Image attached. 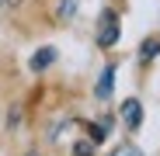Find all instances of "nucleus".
Segmentation results:
<instances>
[{"label": "nucleus", "mask_w": 160, "mask_h": 156, "mask_svg": "<svg viewBox=\"0 0 160 156\" xmlns=\"http://www.w3.org/2000/svg\"><path fill=\"white\" fill-rule=\"evenodd\" d=\"M115 42H118V14L115 11H101V17H98V45L112 49Z\"/></svg>", "instance_id": "obj_1"}, {"label": "nucleus", "mask_w": 160, "mask_h": 156, "mask_svg": "<svg viewBox=\"0 0 160 156\" xmlns=\"http://www.w3.org/2000/svg\"><path fill=\"white\" fill-rule=\"evenodd\" d=\"M122 121H125L129 132H136V128H139V121H143V104H139L136 97L122 101Z\"/></svg>", "instance_id": "obj_2"}, {"label": "nucleus", "mask_w": 160, "mask_h": 156, "mask_svg": "<svg viewBox=\"0 0 160 156\" xmlns=\"http://www.w3.org/2000/svg\"><path fill=\"white\" fill-rule=\"evenodd\" d=\"M112 87H115V66H104V69H101V76H98L94 97H98V101H108V97H112Z\"/></svg>", "instance_id": "obj_3"}, {"label": "nucleus", "mask_w": 160, "mask_h": 156, "mask_svg": "<svg viewBox=\"0 0 160 156\" xmlns=\"http://www.w3.org/2000/svg\"><path fill=\"white\" fill-rule=\"evenodd\" d=\"M52 63H56V49H52V45H42L35 56H32V63H28V66H32L35 73H42V69H49Z\"/></svg>", "instance_id": "obj_4"}, {"label": "nucleus", "mask_w": 160, "mask_h": 156, "mask_svg": "<svg viewBox=\"0 0 160 156\" xmlns=\"http://www.w3.org/2000/svg\"><path fill=\"white\" fill-rule=\"evenodd\" d=\"M157 52H160V38H146V42L139 45V59L150 63V59H157Z\"/></svg>", "instance_id": "obj_5"}, {"label": "nucleus", "mask_w": 160, "mask_h": 156, "mask_svg": "<svg viewBox=\"0 0 160 156\" xmlns=\"http://www.w3.org/2000/svg\"><path fill=\"white\" fill-rule=\"evenodd\" d=\"M73 156H94V142L87 139V142H77L73 146Z\"/></svg>", "instance_id": "obj_6"}, {"label": "nucleus", "mask_w": 160, "mask_h": 156, "mask_svg": "<svg viewBox=\"0 0 160 156\" xmlns=\"http://www.w3.org/2000/svg\"><path fill=\"white\" fill-rule=\"evenodd\" d=\"M112 156H143V153H139L136 146H132V142H122V146H118V149H115Z\"/></svg>", "instance_id": "obj_7"}, {"label": "nucleus", "mask_w": 160, "mask_h": 156, "mask_svg": "<svg viewBox=\"0 0 160 156\" xmlns=\"http://www.w3.org/2000/svg\"><path fill=\"white\" fill-rule=\"evenodd\" d=\"M77 11V0H59V17H73Z\"/></svg>", "instance_id": "obj_8"}, {"label": "nucleus", "mask_w": 160, "mask_h": 156, "mask_svg": "<svg viewBox=\"0 0 160 156\" xmlns=\"http://www.w3.org/2000/svg\"><path fill=\"white\" fill-rule=\"evenodd\" d=\"M28 156H38V153H35V149H32V153H28Z\"/></svg>", "instance_id": "obj_9"}, {"label": "nucleus", "mask_w": 160, "mask_h": 156, "mask_svg": "<svg viewBox=\"0 0 160 156\" xmlns=\"http://www.w3.org/2000/svg\"><path fill=\"white\" fill-rule=\"evenodd\" d=\"M4 4H7V0H0V7H4Z\"/></svg>", "instance_id": "obj_10"}]
</instances>
